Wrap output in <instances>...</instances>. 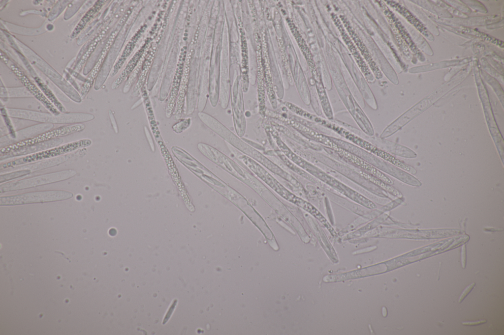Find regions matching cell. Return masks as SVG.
I'll use <instances>...</instances> for the list:
<instances>
[{
	"mask_svg": "<svg viewBox=\"0 0 504 335\" xmlns=\"http://www.w3.org/2000/svg\"><path fill=\"white\" fill-rule=\"evenodd\" d=\"M205 125L220 137L229 145L233 146L236 149H239L242 152L254 158L274 173L279 175L282 177H283L284 179L286 177L287 175V172L272 163L255 149L245 142L244 140L240 139L239 136L234 134L215 118L213 116L208 117L205 121Z\"/></svg>",
	"mask_w": 504,
	"mask_h": 335,
	"instance_id": "6da1fadb",
	"label": "cell"
},
{
	"mask_svg": "<svg viewBox=\"0 0 504 335\" xmlns=\"http://www.w3.org/2000/svg\"><path fill=\"white\" fill-rule=\"evenodd\" d=\"M6 111L8 115L12 117L53 124H78L90 121L94 118L93 114L85 113H63L55 115L19 109H8Z\"/></svg>",
	"mask_w": 504,
	"mask_h": 335,
	"instance_id": "7a4b0ae2",
	"label": "cell"
},
{
	"mask_svg": "<svg viewBox=\"0 0 504 335\" xmlns=\"http://www.w3.org/2000/svg\"><path fill=\"white\" fill-rule=\"evenodd\" d=\"M92 141L89 139H83L69 142L62 145L55 146L48 149L42 150L35 153L29 155L14 161L1 165L0 169L29 163L45 159L56 157L58 156L68 153L77 150L90 146Z\"/></svg>",
	"mask_w": 504,
	"mask_h": 335,
	"instance_id": "3957f363",
	"label": "cell"
},
{
	"mask_svg": "<svg viewBox=\"0 0 504 335\" xmlns=\"http://www.w3.org/2000/svg\"><path fill=\"white\" fill-rule=\"evenodd\" d=\"M73 194L63 191H49L29 193L19 195L1 197L0 205L24 204L37 202H50L66 199Z\"/></svg>",
	"mask_w": 504,
	"mask_h": 335,
	"instance_id": "277c9868",
	"label": "cell"
},
{
	"mask_svg": "<svg viewBox=\"0 0 504 335\" xmlns=\"http://www.w3.org/2000/svg\"><path fill=\"white\" fill-rule=\"evenodd\" d=\"M85 128V125L82 123L61 126L54 130H50L29 139L1 147L0 149V155L6 154L20 147L44 142L80 132Z\"/></svg>",
	"mask_w": 504,
	"mask_h": 335,
	"instance_id": "5b68a950",
	"label": "cell"
},
{
	"mask_svg": "<svg viewBox=\"0 0 504 335\" xmlns=\"http://www.w3.org/2000/svg\"><path fill=\"white\" fill-rule=\"evenodd\" d=\"M73 170H66L1 184L0 192L21 190L67 179L76 174Z\"/></svg>",
	"mask_w": 504,
	"mask_h": 335,
	"instance_id": "8992f818",
	"label": "cell"
},
{
	"mask_svg": "<svg viewBox=\"0 0 504 335\" xmlns=\"http://www.w3.org/2000/svg\"><path fill=\"white\" fill-rule=\"evenodd\" d=\"M430 104V99H426L406 112L386 127L380 135V138L385 139L395 133L414 116L422 112Z\"/></svg>",
	"mask_w": 504,
	"mask_h": 335,
	"instance_id": "52a82bcc",
	"label": "cell"
},
{
	"mask_svg": "<svg viewBox=\"0 0 504 335\" xmlns=\"http://www.w3.org/2000/svg\"><path fill=\"white\" fill-rule=\"evenodd\" d=\"M63 141V139L57 138L44 142L20 147L6 154L0 155V160L10 157L35 153L59 146Z\"/></svg>",
	"mask_w": 504,
	"mask_h": 335,
	"instance_id": "ba28073f",
	"label": "cell"
},
{
	"mask_svg": "<svg viewBox=\"0 0 504 335\" xmlns=\"http://www.w3.org/2000/svg\"><path fill=\"white\" fill-rule=\"evenodd\" d=\"M333 18L335 23L341 33L343 39L353 55L358 66L360 67V68L365 75V78L369 82H373L374 81L373 75L371 74L368 67L363 61V59L360 56V55L356 50V48L353 45L350 39L345 31L342 24L340 23V20L335 15H333Z\"/></svg>",
	"mask_w": 504,
	"mask_h": 335,
	"instance_id": "9c48e42d",
	"label": "cell"
},
{
	"mask_svg": "<svg viewBox=\"0 0 504 335\" xmlns=\"http://www.w3.org/2000/svg\"><path fill=\"white\" fill-rule=\"evenodd\" d=\"M14 71L30 92L40 101L52 113L55 115L60 114V112L58 111L53 104L24 74L21 71L17 70L16 68L14 69Z\"/></svg>",
	"mask_w": 504,
	"mask_h": 335,
	"instance_id": "30bf717a",
	"label": "cell"
},
{
	"mask_svg": "<svg viewBox=\"0 0 504 335\" xmlns=\"http://www.w3.org/2000/svg\"><path fill=\"white\" fill-rule=\"evenodd\" d=\"M341 19L344 23L345 27L347 29L350 35L351 36L352 39L357 45V47L361 51L362 55L365 58L366 61L368 62L370 66L372 69L374 74L376 76L377 79H379L381 78L382 74L380 71L379 70L378 67L376 66L375 62L373 61L372 57H371L368 50L365 46L363 42L361 41L357 35L355 33L354 30L352 29L351 27L349 25L348 22L345 19L344 17H342Z\"/></svg>",
	"mask_w": 504,
	"mask_h": 335,
	"instance_id": "8fae6325",
	"label": "cell"
},
{
	"mask_svg": "<svg viewBox=\"0 0 504 335\" xmlns=\"http://www.w3.org/2000/svg\"><path fill=\"white\" fill-rule=\"evenodd\" d=\"M53 127V124L40 123L16 131L15 138L13 142L15 143L34 137L52 130Z\"/></svg>",
	"mask_w": 504,
	"mask_h": 335,
	"instance_id": "7c38bea8",
	"label": "cell"
},
{
	"mask_svg": "<svg viewBox=\"0 0 504 335\" xmlns=\"http://www.w3.org/2000/svg\"><path fill=\"white\" fill-rule=\"evenodd\" d=\"M72 156V155L69 154L60 157H56L55 158H52L51 159L44 160L35 164L24 166V167H20V168L21 169H28L31 170L32 171L45 169L46 168L63 163L68 160Z\"/></svg>",
	"mask_w": 504,
	"mask_h": 335,
	"instance_id": "4fadbf2b",
	"label": "cell"
},
{
	"mask_svg": "<svg viewBox=\"0 0 504 335\" xmlns=\"http://www.w3.org/2000/svg\"><path fill=\"white\" fill-rule=\"evenodd\" d=\"M177 71L172 83L170 96L166 106V116L170 118L172 115L175 107L176 98L180 88L182 70Z\"/></svg>",
	"mask_w": 504,
	"mask_h": 335,
	"instance_id": "5bb4252c",
	"label": "cell"
},
{
	"mask_svg": "<svg viewBox=\"0 0 504 335\" xmlns=\"http://www.w3.org/2000/svg\"><path fill=\"white\" fill-rule=\"evenodd\" d=\"M315 82L317 91L324 114L328 119H333L334 116L332 109L323 84L318 76L316 75L315 77Z\"/></svg>",
	"mask_w": 504,
	"mask_h": 335,
	"instance_id": "9a60e30c",
	"label": "cell"
},
{
	"mask_svg": "<svg viewBox=\"0 0 504 335\" xmlns=\"http://www.w3.org/2000/svg\"><path fill=\"white\" fill-rule=\"evenodd\" d=\"M35 80L40 88L48 98V100L53 104L61 112L65 113L66 110L63 106L58 100L54 94L48 87L38 77L35 78Z\"/></svg>",
	"mask_w": 504,
	"mask_h": 335,
	"instance_id": "2e32d148",
	"label": "cell"
},
{
	"mask_svg": "<svg viewBox=\"0 0 504 335\" xmlns=\"http://www.w3.org/2000/svg\"><path fill=\"white\" fill-rule=\"evenodd\" d=\"M141 54V52L138 51L133 57L132 59L129 61L128 64L127 65L125 69L123 70L122 74L115 81L112 85V88L115 89L117 88L119 85L123 83L125 79L126 78L128 74L131 71L132 69L136 63L139 57L140 56Z\"/></svg>",
	"mask_w": 504,
	"mask_h": 335,
	"instance_id": "e0dca14e",
	"label": "cell"
},
{
	"mask_svg": "<svg viewBox=\"0 0 504 335\" xmlns=\"http://www.w3.org/2000/svg\"><path fill=\"white\" fill-rule=\"evenodd\" d=\"M32 171L28 169H22L14 172L1 174L0 176V182H6L15 178L22 177L29 174Z\"/></svg>",
	"mask_w": 504,
	"mask_h": 335,
	"instance_id": "ac0fdd59",
	"label": "cell"
},
{
	"mask_svg": "<svg viewBox=\"0 0 504 335\" xmlns=\"http://www.w3.org/2000/svg\"><path fill=\"white\" fill-rule=\"evenodd\" d=\"M100 3H101V2L99 4H100ZM101 5L102 4H101V5L99 4L98 5V4H96L93 7H92L88 12V13L86 14V15L84 17V18L82 19V20L80 21V23L79 24H78V25H81V24H82V25L80 27H79L78 28H75V30H74L73 31V32L72 33V34L71 35V37L72 38H73L74 36H75L77 34L78 32H79V31L81 30V29L82 28H84V27L86 25V23H87L88 22V21L90 20V19L91 18L90 16L92 17L93 14H94L95 13V12L97 11L96 10H97V9L99 10V8L101 7Z\"/></svg>",
	"mask_w": 504,
	"mask_h": 335,
	"instance_id": "d6986e66",
	"label": "cell"
},
{
	"mask_svg": "<svg viewBox=\"0 0 504 335\" xmlns=\"http://www.w3.org/2000/svg\"><path fill=\"white\" fill-rule=\"evenodd\" d=\"M191 122L190 118L181 119L172 126V130L176 133L180 134L189 127Z\"/></svg>",
	"mask_w": 504,
	"mask_h": 335,
	"instance_id": "ffe728a7",
	"label": "cell"
},
{
	"mask_svg": "<svg viewBox=\"0 0 504 335\" xmlns=\"http://www.w3.org/2000/svg\"><path fill=\"white\" fill-rule=\"evenodd\" d=\"M144 130L145 134V135H146L147 141H148V143H149V144L150 145L151 149V150L153 152H154L155 150V144H154L153 140L152 139V136L151 135V133H150V132L148 127L146 126H144Z\"/></svg>",
	"mask_w": 504,
	"mask_h": 335,
	"instance_id": "44dd1931",
	"label": "cell"
},
{
	"mask_svg": "<svg viewBox=\"0 0 504 335\" xmlns=\"http://www.w3.org/2000/svg\"><path fill=\"white\" fill-rule=\"evenodd\" d=\"M109 115L113 130L116 134H118L119 132L118 126L115 116L111 111L109 112Z\"/></svg>",
	"mask_w": 504,
	"mask_h": 335,
	"instance_id": "7402d4cb",
	"label": "cell"
},
{
	"mask_svg": "<svg viewBox=\"0 0 504 335\" xmlns=\"http://www.w3.org/2000/svg\"><path fill=\"white\" fill-rule=\"evenodd\" d=\"M475 286V283L473 282L471 283L469 286H468L462 293L460 296L459 302H461L463 299L468 295V294L471 291L473 287Z\"/></svg>",
	"mask_w": 504,
	"mask_h": 335,
	"instance_id": "603a6c76",
	"label": "cell"
},
{
	"mask_svg": "<svg viewBox=\"0 0 504 335\" xmlns=\"http://www.w3.org/2000/svg\"><path fill=\"white\" fill-rule=\"evenodd\" d=\"M485 322H486V320H481V321H475V322H463L462 324L464 325H467V326H475V325H480V324H483V323H485Z\"/></svg>",
	"mask_w": 504,
	"mask_h": 335,
	"instance_id": "cb8c5ba5",
	"label": "cell"
}]
</instances>
